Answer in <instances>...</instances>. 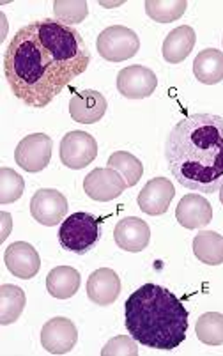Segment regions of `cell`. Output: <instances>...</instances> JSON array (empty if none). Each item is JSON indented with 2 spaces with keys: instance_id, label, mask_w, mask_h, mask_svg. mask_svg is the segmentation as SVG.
Returning <instances> with one entry per match:
<instances>
[{
  "instance_id": "obj_1",
  "label": "cell",
  "mask_w": 223,
  "mask_h": 356,
  "mask_svg": "<svg viewBox=\"0 0 223 356\" xmlns=\"http://www.w3.org/2000/svg\"><path fill=\"white\" fill-rule=\"evenodd\" d=\"M89 64L90 51L80 32L57 20L22 27L4 54V74L13 95L32 108L50 105Z\"/></svg>"
},
{
  "instance_id": "obj_2",
  "label": "cell",
  "mask_w": 223,
  "mask_h": 356,
  "mask_svg": "<svg viewBox=\"0 0 223 356\" xmlns=\"http://www.w3.org/2000/svg\"><path fill=\"white\" fill-rule=\"evenodd\" d=\"M165 158L181 186L218 192L223 184V118L192 114L181 119L167 137Z\"/></svg>"
},
{
  "instance_id": "obj_3",
  "label": "cell",
  "mask_w": 223,
  "mask_h": 356,
  "mask_svg": "<svg viewBox=\"0 0 223 356\" xmlns=\"http://www.w3.org/2000/svg\"><path fill=\"white\" fill-rule=\"evenodd\" d=\"M126 328L142 346L160 351L179 348L188 332V310L179 298L158 284L138 287L126 300Z\"/></svg>"
},
{
  "instance_id": "obj_4",
  "label": "cell",
  "mask_w": 223,
  "mask_h": 356,
  "mask_svg": "<svg viewBox=\"0 0 223 356\" xmlns=\"http://www.w3.org/2000/svg\"><path fill=\"white\" fill-rule=\"evenodd\" d=\"M99 222L90 213H73L63 222L59 229V241L66 250L73 254H85L98 243Z\"/></svg>"
},
{
  "instance_id": "obj_5",
  "label": "cell",
  "mask_w": 223,
  "mask_h": 356,
  "mask_svg": "<svg viewBox=\"0 0 223 356\" xmlns=\"http://www.w3.org/2000/svg\"><path fill=\"white\" fill-rule=\"evenodd\" d=\"M96 47L105 60L122 63L137 55V51L140 50V40L131 29L124 25H112L98 35Z\"/></svg>"
},
{
  "instance_id": "obj_6",
  "label": "cell",
  "mask_w": 223,
  "mask_h": 356,
  "mask_svg": "<svg viewBox=\"0 0 223 356\" xmlns=\"http://www.w3.org/2000/svg\"><path fill=\"white\" fill-rule=\"evenodd\" d=\"M98 156V142L85 131H69L60 142V161L67 168L80 170Z\"/></svg>"
},
{
  "instance_id": "obj_7",
  "label": "cell",
  "mask_w": 223,
  "mask_h": 356,
  "mask_svg": "<svg viewBox=\"0 0 223 356\" xmlns=\"http://www.w3.org/2000/svg\"><path fill=\"white\" fill-rule=\"evenodd\" d=\"M53 142L44 134H32L16 145L15 160L25 172H41L51 160Z\"/></svg>"
},
{
  "instance_id": "obj_8",
  "label": "cell",
  "mask_w": 223,
  "mask_h": 356,
  "mask_svg": "<svg viewBox=\"0 0 223 356\" xmlns=\"http://www.w3.org/2000/svg\"><path fill=\"white\" fill-rule=\"evenodd\" d=\"M128 188L124 177L114 170V168H94L92 172L87 174L83 179V190L92 200L98 202H108L117 199Z\"/></svg>"
},
{
  "instance_id": "obj_9",
  "label": "cell",
  "mask_w": 223,
  "mask_h": 356,
  "mask_svg": "<svg viewBox=\"0 0 223 356\" xmlns=\"http://www.w3.org/2000/svg\"><path fill=\"white\" fill-rule=\"evenodd\" d=\"M67 213V199L53 188L38 190L31 200V215L41 225L53 227L64 222Z\"/></svg>"
},
{
  "instance_id": "obj_10",
  "label": "cell",
  "mask_w": 223,
  "mask_h": 356,
  "mask_svg": "<svg viewBox=\"0 0 223 356\" xmlns=\"http://www.w3.org/2000/svg\"><path fill=\"white\" fill-rule=\"evenodd\" d=\"M158 87V79L153 70L135 64L119 71L117 89L119 95L128 99H144L153 95Z\"/></svg>"
},
{
  "instance_id": "obj_11",
  "label": "cell",
  "mask_w": 223,
  "mask_h": 356,
  "mask_svg": "<svg viewBox=\"0 0 223 356\" xmlns=\"http://www.w3.org/2000/svg\"><path fill=\"white\" fill-rule=\"evenodd\" d=\"M79 332L67 317H53L41 330V346L50 355H66L76 346Z\"/></svg>"
},
{
  "instance_id": "obj_12",
  "label": "cell",
  "mask_w": 223,
  "mask_h": 356,
  "mask_svg": "<svg viewBox=\"0 0 223 356\" xmlns=\"http://www.w3.org/2000/svg\"><path fill=\"white\" fill-rule=\"evenodd\" d=\"M4 262L9 273L22 280L34 278L41 268L40 254L27 241H16L9 245L4 252Z\"/></svg>"
},
{
  "instance_id": "obj_13",
  "label": "cell",
  "mask_w": 223,
  "mask_h": 356,
  "mask_svg": "<svg viewBox=\"0 0 223 356\" xmlns=\"http://www.w3.org/2000/svg\"><path fill=\"white\" fill-rule=\"evenodd\" d=\"M174 197H176V188L172 181L165 177H154L138 193L137 202L142 211L151 216H158L167 213Z\"/></svg>"
},
{
  "instance_id": "obj_14",
  "label": "cell",
  "mask_w": 223,
  "mask_h": 356,
  "mask_svg": "<svg viewBox=\"0 0 223 356\" xmlns=\"http://www.w3.org/2000/svg\"><path fill=\"white\" fill-rule=\"evenodd\" d=\"M114 239L121 250L137 254V252L147 248L149 241H151V229H149L147 222H144L142 218L128 216L115 225Z\"/></svg>"
},
{
  "instance_id": "obj_15",
  "label": "cell",
  "mask_w": 223,
  "mask_h": 356,
  "mask_svg": "<svg viewBox=\"0 0 223 356\" xmlns=\"http://www.w3.org/2000/svg\"><path fill=\"white\" fill-rule=\"evenodd\" d=\"M106 99L101 92L92 89L82 90L71 98L69 114L71 119L80 124H94L101 121L106 114Z\"/></svg>"
},
{
  "instance_id": "obj_16",
  "label": "cell",
  "mask_w": 223,
  "mask_h": 356,
  "mask_svg": "<svg viewBox=\"0 0 223 356\" xmlns=\"http://www.w3.org/2000/svg\"><path fill=\"white\" fill-rule=\"evenodd\" d=\"M121 294V278L110 268H99L87 280V296L99 307H108Z\"/></svg>"
},
{
  "instance_id": "obj_17",
  "label": "cell",
  "mask_w": 223,
  "mask_h": 356,
  "mask_svg": "<svg viewBox=\"0 0 223 356\" xmlns=\"http://www.w3.org/2000/svg\"><path fill=\"white\" fill-rule=\"evenodd\" d=\"M176 218L184 229L206 227L213 220L211 204L199 193H188L177 204Z\"/></svg>"
},
{
  "instance_id": "obj_18",
  "label": "cell",
  "mask_w": 223,
  "mask_h": 356,
  "mask_svg": "<svg viewBox=\"0 0 223 356\" xmlns=\"http://www.w3.org/2000/svg\"><path fill=\"white\" fill-rule=\"evenodd\" d=\"M197 35L190 25H181L169 32L163 41V59L170 64L183 63L195 47Z\"/></svg>"
},
{
  "instance_id": "obj_19",
  "label": "cell",
  "mask_w": 223,
  "mask_h": 356,
  "mask_svg": "<svg viewBox=\"0 0 223 356\" xmlns=\"http://www.w3.org/2000/svg\"><path fill=\"white\" fill-rule=\"evenodd\" d=\"M193 74L200 83L215 86L223 80V51L206 48L193 60Z\"/></svg>"
},
{
  "instance_id": "obj_20",
  "label": "cell",
  "mask_w": 223,
  "mask_h": 356,
  "mask_svg": "<svg viewBox=\"0 0 223 356\" xmlns=\"http://www.w3.org/2000/svg\"><path fill=\"white\" fill-rule=\"evenodd\" d=\"M80 273L71 266H57L48 273L47 289L57 300L73 298L80 289Z\"/></svg>"
},
{
  "instance_id": "obj_21",
  "label": "cell",
  "mask_w": 223,
  "mask_h": 356,
  "mask_svg": "<svg viewBox=\"0 0 223 356\" xmlns=\"http://www.w3.org/2000/svg\"><path fill=\"white\" fill-rule=\"evenodd\" d=\"M193 254L204 264H223V236L213 231H202L193 238Z\"/></svg>"
},
{
  "instance_id": "obj_22",
  "label": "cell",
  "mask_w": 223,
  "mask_h": 356,
  "mask_svg": "<svg viewBox=\"0 0 223 356\" xmlns=\"http://www.w3.org/2000/svg\"><path fill=\"white\" fill-rule=\"evenodd\" d=\"M27 298L24 289L13 284L0 286V325L8 326L18 321L25 309Z\"/></svg>"
},
{
  "instance_id": "obj_23",
  "label": "cell",
  "mask_w": 223,
  "mask_h": 356,
  "mask_svg": "<svg viewBox=\"0 0 223 356\" xmlns=\"http://www.w3.org/2000/svg\"><path fill=\"white\" fill-rule=\"evenodd\" d=\"M188 8L186 0H147L145 13L158 24H172L179 20Z\"/></svg>"
},
{
  "instance_id": "obj_24",
  "label": "cell",
  "mask_w": 223,
  "mask_h": 356,
  "mask_svg": "<svg viewBox=\"0 0 223 356\" xmlns=\"http://www.w3.org/2000/svg\"><path fill=\"white\" fill-rule=\"evenodd\" d=\"M106 165L110 168L117 170L124 177L128 188L129 186H135L142 179V174H144V165H142V161L131 153H126V151H115L114 154H110L108 163Z\"/></svg>"
},
{
  "instance_id": "obj_25",
  "label": "cell",
  "mask_w": 223,
  "mask_h": 356,
  "mask_svg": "<svg viewBox=\"0 0 223 356\" xmlns=\"http://www.w3.org/2000/svg\"><path fill=\"white\" fill-rule=\"evenodd\" d=\"M195 333L199 341L208 346L223 344V314L206 312L199 317L195 325Z\"/></svg>"
},
{
  "instance_id": "obj_26",
  "label": "cell",
  "mask_w": 223,
  "mask_h": 356,
  "mask_svg": "<svg viewBox=\"0 0 223 356\" xmlns=\"http://www.w3.org/2000/svg\"><path fill=\"white\" fill-rule=\"evenodd\" d=\"M25 181L13 168H0V204H13L24 195Z\"/></svg>"
},
{
  "instance_id": "obj_27",
  "label": "cell",
  "mask_w": 223,
  "mask_h": 356,
  "mask_svg": "<svg viewBox=\"0 0 223 356\" xmlns=\"http://www.w3.org/2000/svg\"><path fill=\"white\" fill-rule=\"evenodd\" d=\"M53 11L55 16H57V22L64 25H73L80 24L87 18L89 15V6L83 0H79V2H53Z\"/></svg>"
},
{
  "instance_id": "obj_28",
  "label": "cell",
  "mask_w": 223,
  "mask_h": 356,
  "mask_svg": "<svg viewBox=\"0 0 223 356\" xmlns=\"http://www.w3.org/2000/svg\"><path fill=\"white\" fill-rule=\"evenodd\" d=\"M138 348L133 337L117 335L105 344L101 356H137Z\"/></svg>"
},
{
  "instance_id": "obj_29",
  "label": "cell",
  "mask_w": 223,
  "mask_h": 356,
  "mask_svg": "<svg viewBox=\"0 0 223 356\" xmlns=\"http://www.w3.org/2000/svg\"><path fill=\"white\" fill-rule=\"evenodd\" d=\"M0 218H2V222H4V232H2V236H0V241H6V238L9 236V231H11V215H9V213H2Z\"/></svg>"
},
{
  "instance_id": "obj_30",
  "label": "cell",
  "mask_w": 223,
  "mask_h": 356,
  "mask_svg": "<svg viewBox=\"0 0 223 356\" xmlns=\"http://www.w3.org/2000/svg\"><path fill=\"white\" fill-rule=\"evenodd\" d=\"M218 192H220V200H222V204H223V184H222V188H220Z\"/></svg>"
}]
</instances>
